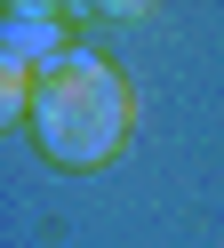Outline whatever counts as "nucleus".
<instances>
[{
	"label": "nucleus",
	"instance_id": "f03ea898",
	"mask_svg": "<svg viewBox=\"0 0 224 248\" xmlns=\"http://www.w3.org/2000/svg\"><path fill=\"white\" fill-rule=\"evenodd\" d=\"M8 56L0 64H16V72H48V64H64L72 56V40H64V16L56 8H8Z\"/></svg>",
	"mask_w": 224,
	"mask_h": 248
},
{
	"label": "nucleus",
	"instance_id": "f257e3e1",
	"mask_svg": "<svg viewBox=\"0 0 224 248\" xmlns=\"http://www.w3.org/2000/svg\"><path fill=\"white\" fill-rule=\"evenodd\" d=\"M128 128H136V96H128V80L96 48H72L64 64L40 72V88H32V136H40V152L56 168L88 176V168L120 160Z\"/></svg>",
	"mask_w": 224,
	"mask_h": 248
}]
</instances>
